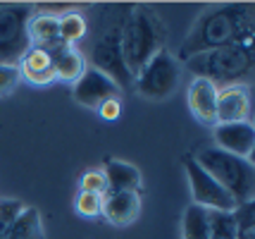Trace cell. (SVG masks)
Segmentation results:
<instances>
[{
  "label": "cell",
  "instance_id": "8",
  "mask_svg": "<svg viewBox=\"0 0 255 239\" xmlns=\"http://www.w3.org/2000/svg\"><path fill=\"white\" fill-rule=\"evenodd\" d=\"M186 177H189L191 196L196 206L205 211H229V213L236 211V201L193 158L186 160Z\"/></svg>",
  "mask_w": 255,
  "mask_h": 239
},
{
  "label": "cell",
  "instance_id": "2",
  "mask_svg": "<svg viewBox=\"0 0 255 239\" xmlns=\"http://www.w3.org/2000/svg\"><path fill=\"white\" fill-rule=\"evenodd\" d=\"M122 57L129 74L136 77L150 57L165 48L167 29L153 7L131 5L122 26Z\"/></svg>",
  "mask_w": 255,
  "mask_h": 239
},
{
  "label": "cell",
  "instance_id": "1",
  "mask_svg": "<svg viewBox=\"0 0 255 239\" xmlns=\"http://www.w3.org/2000/svg\"><path fill=\"white\" fill-rule=\"evenodd\" d=\"M246 41H253V5L251 2L215 5L208 7L193 22L189 36L181 43L177 60L186 62L198 53L232 46V43H246Z\"/></svg>",
  "mask_w": 255,
  "mask_h": 239
},
{
  "label": "cell",
  "instance_id": "5",
  "mask_svg": "<svg viewBox=\"0 0 255 239\" xmlns=\"http://www.w3.org/2000/svg\"><path fill=\"white\" fill-rule=\"evenodd\" d=\"M193 160L222 187L224 192L232 196L234 201H236V206L253 204V199H255L253 160L224 153V151H220V148H215V146L203 148Z\"/></svg>",
  "mask_w": 255,
  "mask_h": 239
},
{
  "label": "cell",
  "instance_id": "9",
  "mask_svg": "<svg viewBox=\"0 0 255 239\" xmlns=\"http://www.w3.org/2000/svg\"><path fill=\"white\" fill-rule=\"evenodd\" d=\"M72 96H74V101L79 105L91 108V110H98L103 103L112 101V98H120L122 89L108 74H103V72H98V69H93V67H86L84 74L74 81Z\"/></svg>",
  "mask_w": 255,
  "mask_h": 239
},
{
  "label": "cell",
  "instance_id": "13",
  "mask_svg": "<svg viewBox=\"0 0 255 239\" xmlns=\"http://www.w3.org/2000/svg\"><path fill=\"white\" fill-rule=\"evenodd\" d=\"M251 120V96L246 86H227L217 91V125L248 122Z\"/></svg>",
  "mask_w": 255,
  "mask_h": 239
},
{
  "label": "cell",
  "instance_id": "17",
  "mask_svg": "<svg viewBox=\"0 0 255 239\" xmlns=\"http://www.w3.org/2000/svg\"><path fill=\"white\" fill-rule=\"evenodd\" d=\"M53 57V72H55V79L60 81H74L84 74L86 69V60L79 53L74 46H60L57 50L50 53Z\"/></svg>",
  "mask_w": 255,
  "mask_h": 239
},
{
  "label": "cell",
  "instance_id": "25",
  "mask_svg": "<svg viewBox=\"0 0 255 239\" xmlns=\"http://www.w3.org/2000/svg\"><path fill=\"white\" fill-rule=\"evenodd\" d=\"M22 81L19 67H7V65H0V96H7L12 93Z\"/></svg>",
  "mask_w": 255,
  "mask_h": 239
},
{
  "label": "cell",
  "instance_id": "10",
  "mask_svg": "<svg viewBox=\"0 0 255 239\" xmlns=\"http://www.w3.org/2000/svg\"><path fill=\"white\" fill-rule=\"evenodd\" d=\"M215 132V141L220 151L224 153H232V156H239V158L251 160L255 151V127L253 122H232V125H215L212 127Z\"/></svg>",
  "mask_w": 255,
  "mask_h": 239
},
{
  "label": "cell",
  "instance_id": "18",
  "mask_svg": "<svg viewBox=\"0 0 255 239\" xmlns=\"http://www.w3.org/2000/svg\"><path fill=\"white\" fill-rule=\"evenodd\" d=\"M5 239H45L43 220H41L38 208L24 206V211L14 218V223H12V228Z\"/></svg>",
  "mask_w": 255,
  "mask_h": 239
},
{
  "label": "cell",
  "instance_id": "23",
  "mask_svg": "<svg viewBox=\"0 0 255 239\" xmlns=\"http://www.w3.org/2000/svg\"><path fill=\"white\" fill-rule=\"evenodd\" d=\"M77 213L84 218H98L103 211V196L98 194H89V192H79L77 196Z\"/></svg>",
  "mask_w": 255,
  "mask_h": 239
},
{
  "label": "cell",
  "instance_id": "19",
  "mask_svg": "<svg viewBox=\"0 0 255 239\" xmlns=\"http://www.w3.org/2000/svg\"><path fill=\"white\" fill-rule=\"evenodd\" d=\"M205 220L210 239H239V223L234 211H208Z\"/></svg>",
  "mask_w": 255,
  "mask_h": 239
},
{
  "label": "cell",
  "instance_id": "21",
  "mask_svg": "<svg viewBox=\"0 0 255 239\" xmlns=\"http://www.w3.org/2000/svg\"><path fill=\"white\" fill-rule=\"evenodd\" d=\"M57 22H60V38L67 46H74L89 34V24L79 12H65L57 17Z\"/></svg>",
  "mask_w": 255,
  "mask_h": 239
},
{
  "label": "cell",
  "instance_id": "14",
  "mask_svg": "<svg viewBox=\"0 0 255 239\" xmlns=\"http://www.w3.org/2000/svg\"><path fill=\"white\" fill-rule=\"evenodd\" d=\"M29 38H31V48H41L48 53L57 50L60 46H67L60 38V22L53 12L33 14L29 22Z\"/></svg>",
  "mask_w": 255,
  "mask_h": 239
},
{
  "label": "cell",
  "instance_id": "20",
  "mask_svg": "<svg viewBox=\"0 0 255 239\" xmlns=\"http://www.w3.org/2000/svg\"><path fill=\"white\" fill-rule=\"evenodd\" d=\"M205 213L208 211L196 204H191L184 211V218H181V239H210Z\"/></svg>",
  "mask_w": 255,
  "mask_h": 239
},
{
  "label": "cell",
  "instance_id": "6",
  "mask_svg": "<svg viewBox=\"0 0 255 239\" xmlns=\"http://www.w3.org/2000/svg\"><path fill=\"white\" fill-rule=\"evenodd\" d=\"M33 14V5H0V65L17 67L29 53V22Z\"/></svg>",
  "mask_w": 255,
  "mask_h": 239
},
{
  "label": "cell",
  "instance_id": "12",
  "mask_svg": "<svg viewBox=\"0 0 255 239\" xmlns=\"http://www.w3.org/2000/svg\"><path fill=\"white\" fill-rule=\"evenodd\" d=\"M141 213V196L136 192H108L103 196V211L108 223L115 228H127Z\"/></svg>",
  "mask_w": 255,
  "mask_h": 239
},
{
  "label": "cell",
  "instance_id": "4",
  "mask_svg": "<svg viewBox=\"0 0 255 239\" xmlns=\"http://www.w3.org/2000/svg\"><path fill=\"white\" fill-rule=\"evenodd\" d=\"M131 10V5H110L103 10V26L91 48V67L108 74L120 89H127L133 84V77L124 65L122 57V26Z\"/></svg>",
  "mask_w": 255,
  "mask_h": 239
},
{
  "label": "cell",
  "instance_id": "26",
  "mask_svg": "<svg viewBox=\"0 0 255 239\" xmlns=\"http://www.w3.org/2000/svg\"><path fill=\"white\" fill-rule=\"evenodd\" d=\"M98 113H100V117L103 120H117L120 117V113H122V103H120V98H112V101H108V103H103L98 108Z\"/></svg>",
  "mask_w": 255,
  "mask_h": 239
},
{
  "label": "cell",
  "instance_id": "11",
  "mask_svg": "<svg viewBox=\"0 0 255 239\" xmlns=\"http://www.w3.org/2000/svg\"><path fill=\"white\" fill-rule=\"evenodd\" d=\"M217 86L208 79H198L193 77V81L189 84V91H186V101L193 117L198 120L200 125L215 127L217 125Z\"/></svg>",
  "mask_w": 255,
  "mask_h": 239
},
{
  "label": "cell",
  "instance_id": "24",
  "mask_svg": "<svg viewBox=\"0 0 255 239\" xmlns=\"http://www.w3.org/2000/svg\"><path fill=\"white\" fill-rule=\"evenodd\" d=\"M81 192L105 196V194H108V182H105V175H103V170L84 172V175H81Z\"/></svg>",
  "mask_w": 255,
  "mask_h": 239
},
{
  "label": "cell",
  "instance_id": "15",
  "mask_svg": "<svg viewBox=\"0 0 255 239\" xmlns=\"http://www.w3.org/2000/svg\"><path fill=\"white\" fill-rule=\"evenodd\" d=\"M22 79L31 81V84H53L55 81V72H53V57L48 50L41 48H29V53L22 57V62L17 65Z\"/></svg>",
  "mask_w": 255,
  "mask_h": 239
},
{
  "label": "cell",
  "instance_id": "3",
  "mask_svg": "<svg viewBox=\"0 0 255 239\" xmlns=\"http://www.w3.org/2000/svg\"><path fill=\"white\" fill-rule=\"evenodd\" d=\"M253 41L205 50V53H198L186 60V69L193 77L212 81L217 89H220V84H224V89L227 86H246L253 79Z\"/></svg>",
  "mask_w": 255,
  "mask_h": 239
},
{
  "label": "cell",
  "instance_id": "22",
  "mask_svg": "<svg viewBox=\"0 0 255 239\" xmlns=\"http://www.w3.org/2000/svg\"><path fill=\"white\" fill-rule=\"evenodd\" d=\"M22 211H24V204L19 199H2L0 201V239L7 237L14 218L19 216Z\"/></svg>",
  "mask_w": 255,
  "mask_h": 239
},
{
  "label": "cell",
  "instance_id": "16",
  "mask_svg": "<svg viewBox=\"0 0 255 239\" xmlns=\"http://www.w3.org/2000/svg\"><path fill=\"white\" fill-rule=\"evenodd\" d=\"M105 182H108V192H141V172L136 165L124 163V160H108L105 163Z\"/></svg>",
  "mask_w": 255,
  "mask_h": 239
},
{
  "label": "cell",
  "instance_id": "7",
  "mask_svg": "<svg viewBox=\"0 0 255 239\" xmlns=\"http://www.w3.org/2000/svg\"><path fill=\"white\" fill-rule=\"evenodd\" d=\"M179 79H181V62L174 53L162 48L160 53L145 62V67L133 77V86L138 96L145 101H167L172 93L177 91Z\"/></svg>",
  "mask_w": 255,
  "mask_h": 239
}]
</instances>
